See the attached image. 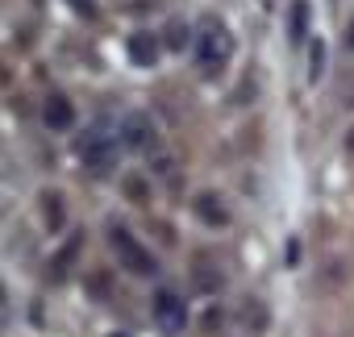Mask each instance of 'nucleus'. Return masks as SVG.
<instances>
[{"instance_id":"nucleus-1","label":"nucleus","mask_w":354,"mask_h":337,"mask_svg":"<svg viewBox=\"0 0 354 337\" xmlns=\"http://www.w3.org/2000/svg\"><path fill=\"white\" fill-rule=\"evenodd\" d=\"M121 129H113V121L109 117H96L84 133H80V142H75V154H80V162L88 166V171H96V175H109L113 166H117V154H121Z\"/></svg>"},{"instance_id":"nucleus-2","label":"nucleus","mask_w":354,"mask_h":337,"mask_svg":"<svg viewBox=\"0 0 354 337\" xmlns=\"http://www.w3.org/2000/svg\"><path fill=\"white\" fill-rule=\"evenodd\" d=\"M196 63H201V71H221L225 63H230V55H234V34L221 26V21H201V30H196Z\"/></svg>"},{"instance_id":"nucleus-3","label":"nucleus","mask_w":354,"mask_h":337,"mask_svg":"<svg viewBox=\"0 0 354 337\" xmlns=\"http://www.w3.org/2000/svg\"><path fill=\"white\" fill-rule=\"evenodd\" d=\"M109 242H113V250H117V258H121L125 271H133V275H154V258H150V250H146L125 225H109Z\"/></svg>"},{"instance_id":"nucleus-4","label":"nucleus","mask_w":354,"mask_h":337,"mask_svg":"<svg viewBox=\"0 0 354 337\" xmlns=\"http://www.w3.org/2000/svg\"><path fill=\"white\" fill-rule=\"evenodd\" d=\"M121 142H125V150L150 154V150H158V129L146 113H125L121 117Z\"/></svg>"},{"instance_id":"nucleus-5","label":"nucleus","mask_w":354,"mask_h":337,"mask_svg":"<svg viewBox=\"0 0 354 337\" xmlns=\"http://www.w3.org/2000/svg\"><path fill=\"white\" fill-rule=\"evenodd\" d=\"M154 325L162 329V333H180L184 325H188V308H184V300L175 296V291H154Z\"/></svg>"},{"instance_id":"nucleus-6","label":"nucleus","mask_w":354,"mask_h":337,"mask_svg":"<svg viewBox=\"0 0 354 337\" xmlns=\"http://www.w3.org/2000/svg\"><path fill=\"white\" fill-rule=\"evenodd\" d=\"M192 209H196L201 225H213V229H225V225H230V204H225V196H217V192H201V196L192 200Z\"/></svg>"},{"instance_id":"nucleus-7","label":"nucleus","mask_w":354,"mask_h":337,"mask_svg":"<svg viewBox=\"0 0 354 337\" xmlns=\"http://www.w3.org/2000/svg\"><path fill=\"white\" fill-rule=\"evenodd\" d=\"M42 121H46V129H71L75 125V104L67 100V96H59V92H50L46 96V104H42Z\"/></svg>"},{"instance_id":"nucleus-8","label":"nucleus","mask_w":354,"mask_h":337,"mask_svg":"<svg viewBox=\"0 0 354 337\" xmlns=\"http://www.w3.org/2000/svg\"><path fill=\"white\" fill-rule=\"evenodd\" d=\"M125 55H129L133 67H154L158 63V38L154 34H133L129 46H125Z\"/></svg>"},{"instance_id":"nucleus-9","label":"nucleus","mask_w":354,"mask_h":337,"mask_svg":"<svg viewBox=\"0 0 354 337\" xmlns=\"http://www.w3.org/2000/svg\"><path fill=\"white\" fill-rule=\"evenodd\" d=\"M80 246H84V238L71 233V238L63 242V250L50 258V279H55V283H63V279L71 275V267H75V258H80Z\"/></svg>"},{"instance_id":"nucleus-10","label":"nucleus","mask_w":354,"mask_h":337,"mask_svg":"<svg viewBox=\"0 0 354 337\" xmlns=\"http://www.w3.org/2000/svg\"><path fill=\"white\" fill-rule=\"evenodd\" d=\"M308 34V0H292V9H288V38L300 46Z\"/></svg>"},{"instance_id":"nucleus-11","label":"nucleus","mask_w":354,"mask_h":337,"mask_svg":"<svg viewBox=\"0 0 354 337\" xmlns=\"http://www.w3.org/2000/svg\"><path fill=\"white\" fill-rule=\"evenodd\" d=\"M162 42H167V50H188V46H196V38H192L188 21H167Z\"/></svg>"},{"instance_id":"nucleus-12","label":"nucleus","mask_w":354,"mask_h":337,"mask_svg":"<svg viewBox=\"0 0 354 337\" xmlns=\"http://www.w3.org/2000/svg\"><path fill=\"white\" fill-rule=\"evenodd\" d=\"M42 221H46V229H50V233H55V229H63L67 213H63V196H59V192H46V196H42Z\"/></svg>"},{"instance_id":"nucleus-13","label":"nucleus","mask_w":354,"mask_h":337,"mask_svg":"<svg viewBox=\"0 0 354 337\" xmlns=\"http://www.w3.org/2000/svg\"><path fill=\"white\" fill-rule=\"evenodd\" d=\"M321 75H325V42L313 38V42H308V79L317 84Z\"/></svg>"},{"instance_id":"nucleus-14","label":"nucleus","mask_w":354,"mask_h":337,"mask_svg":"<svg viewBox=\"0 0 354 337\" xmlns=\"http://www.w3.org/2000/svg\"><path fill=\"white\" fill-rule=\"evenodd\" d=\"M238 320H242V329H246V320H250V333H263L267 312H263V304H254V300H250V304H242V316H238Z\"/></svg>"},{"instance_id":"nucleus-15","label":"nucleus","mask_w":354,"mask_h":337,"mask_svg":"<svg viewBox=\"0 0 354 337\" xmlns=\"http://www.w3.org/2000/svg\"><path fill=\"white\" fill-rule=\"evenodd\" d=\"M196 287H201V291H217V287H221V271H217V267L209 271L205 258L196 262Z\"/></svg>"},{"instance_id":"nucleus-16","label":"nucleus","mask_w":354,"mask_h":337,"mask_svg":"<svg viewBox=\"0 0 354 337\" xmlns=\"http://www.w3.org/2000/svg\"><path fill=\"white\" fill-rule=\"evenodd\" d=\"M67 5H71L84 21H96V5H92V0H67Z\"/></svg>"},{"instance_id":"nucleus-17","label":"nucleus","mask_w":354,"mask_h":337,"mask_svg":"<svg viewBox=\"0 0 354 337\" xmlns=\"http://www.w3.org/2000/svg\"><path fill=\"white\" fill-rule=\"evenodd\" d=\"M125 188H129V196H133V200H146V192H142V184H138V175H133V180H129Z\"/></svg>"},{"instance_id":"nucleus-18","label":"nucleus","mask_w":354,"mask_h":337,"mask_svg":"<svg viewBox=\"0 0 354 337\" xmlns=\"http://www.w3.org/2000/svg\"><path fill=\"white\" fill-rule=\"evenodd\" d=\"M346 46H350V50H354V21H350V26H346Z\"/></svg>"},{"instance_id":"nucleus-19","label":"nucleus","mask_w":354,"mask_h":337,"mask_svg":"<svg viewBox=\"0 0 354 337\" xmlns=\"http://www.w3.org/2000/svg\"><path fill=\"white\" fill-rule=\"evenodd\" d=\"M346 150H354V129H350V133H346Z\"/></svg>"}]
</instances>
